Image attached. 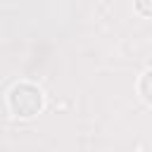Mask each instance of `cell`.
<instances>
[{"label":"cell","instance_id":"obj_3","mask_svg":"<svg viewBox=\"0 0 152 152\" xmlns=\"http://www.w3.org/2000/svg\"><path fill=\"white\" fill-rule=\"evenodd\" d=\"M135 5H138L145 14H152V0H135Z\"/></svg>","mask_w":152,"mask_h":152},{"label":"cell","instance_id":"obj_2","mask_svg":"<svg viewBox=\"0 0 152 152\" xmlns=\"http://www.w3.org/2000/svg\"><path fill=\"white\" fill-rule=\"evenodd\" d=\"M140 93H142V97L152 104V71H147V74L142 76V81H140Z\"/></svg>","mask_w":152,"mask_h":152},{"label":"cell","instance_id":"obj_1","mask_svg":"<svg viewBox=\"0 0 152 152\" xmlns=\"http://www.w3.org/2000/svg\"><path fill=\"white\" fill-rule=\"evenodd\" d=\"M10 104H12V109H14L19 116H33V114L40 109L43 97H40V90H38V88L24 83V86H17V88L12 90Z\"/></svg>","mask_w":152,"mask_h":152}]
</instances>
